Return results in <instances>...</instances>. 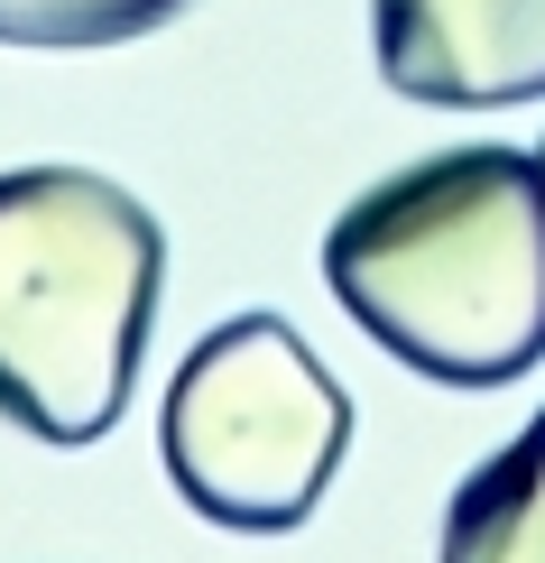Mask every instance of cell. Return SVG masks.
I'll return each mask as SVG.
<instances>
[{
    "instance_id": "1",
    "label": "cell",
    "mask_w": 545,
    "mask_h": 563,
    "mask_svg": "<svg viewBox=\"0 0 545 563\" xmlns=\"http://www.w3.org/2000/svg\"><path fill=\"white\" fill-rule=\"evenodd\" d=\"M324 287L444 388L527 379L545 361V167L481 139L361 185L324 231Z\"/></svg>"
},
{
    "instance_id": "2",
    "label": "cell",
    "mask_w": 545,
    "mask_h": 563,
    "mask_svg": "<svg viewBox=\"0 0 545 563\" xmlns=\"http://www.w3.org/2000/svg\"><path fill=\"white\" fill-rule=\"evenodd\" d=\"M167 231L102 167L0 176V416L37 443H102L149 351Z\"/></svg>"
},
{
    "instance_id": "3",
    "label": "cell",
    "mask_w": 545,
    "mask_h": 563,
    "mask_svg": "<svg viewBox=\"0 0 545 563\" xmlns=\"http://www.w3.org/2000/svg\"><path fill=\"white\" fill-rule=\"evenodd\" d=\"M351 453V388L287 314H231L176 361L157 397V462L212 527L287 536L315 518Z\"/></svg>"
},
{
    "instance_id": "4",
    "label": "cell",
    "mask_w": 545,
    "mask_h": 563,
    "mask_svg": "<svg viewBox=\"0 0 545 563\" xmlns=\"http://www.w3.org/2000/svg\"><path fill=\"white\" fill-rule=\"evenodd\" d=\"M379 84L435 111H509L545 92V0H370Z\"/></svg>"
},
{
    "instance_id": "5",
    "label": "cell",
    "mask_w": 545,
    "mask_h": 563,
    "mask_svg": "<svg viewBox=\"0 0 545 563\" xmlns=\"http://www.w3.org/2000/svg\"><path fill=\"white\" fill-rule=\"evenodd\" d=\"M435 563H545V416H527L454 489Z\"/></svg>"
},
{
    "instance_id": "6",
    "label": "cell",
    "mask_w": 545,
    "mask_h": 563,
    "mask_svg": "<svg viewBox=\"0 0 545 563\" xmlns=\"http://www.w3.org/2000/svg\"><path fill=\"white\" fill-rule=\"evenodd\" d=\"M185 0H0V46L29 56H84V46H130L167 29Z\"/></svg>"
},
{
    "instance_id": "7",
    "label": "cell",
    "mask_w": 545,
    "mask_h": 563,
    "mask_svg": "<svg viewBox=\"0 0 545 563\" xmlns=\"http://www.w3.org/2000/svg\"><path fill=\"white\" fill-rule=\"evenodd\" d=\"M536 167H545V148H536Z\"/></svg>"
}]
</instances>
